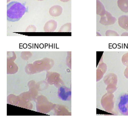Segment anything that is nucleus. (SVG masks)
Listing matches in <instances>:
<instances>
[{
	"label": "nucleus",
	"instance_id": "f257e3e1",
	"mask_svg": "<svg viewBox=\"0 0 128 119\" xmlns=\"http://www.w3.org/2000/svg\"><path fill=\"white\" fill-rule=\"evenodd\" d=\"M27 11V8L24 5L18 2H12L7 6V19L10 22H17Z\"/></svg>",
	"mask_w": 128,
	"mask_h": 119
},
{
	"label": "nucleus",
	"instance_id": "f03ea898",
	"mask_svg": "<svg viewBox=\"0 0 128 119\" xmlns=\"http://www.w3.org/2000/svg\"><path fill=\"white\" fill-rule=\"evenodd\" d=\"M116 107L122 115L128 116V93H124L120 95L117 101Z\"/></svg>",
	"mask_w": 128,
	"mask_h": 119
},
{
	"label": "nucleus",
	"instance_id": "7ed1b4c3",
	"mask_svg": "<svg viewBox=\"0 0 128 119\" xmlns=\"http://www.w3.org/2000/svg\"><path fill=\"white\" fill-rule=\"evenodd\" d=\"M72 91L71 89L66 86H62L58 89V97L62 101H68L71 99Z\"/></svg>",
	"mask_w": 128,
	"mask_h": 119
},
{
	"label": "nucleus",
	"instance_id": "20e7f679",
	"mask_svg": "<svg viewBox=\"0 0 128 119\" xmlns=\"http://www.w3.org/2000/svg\"><path fill=\"white\" fill-rule=\"evenodd\" d=\"M127 0H118V6L122 11L128 12V1Z\"/></svg>",
	"mask_w": 128,
	"mask_h": 119
}]
</instances>
